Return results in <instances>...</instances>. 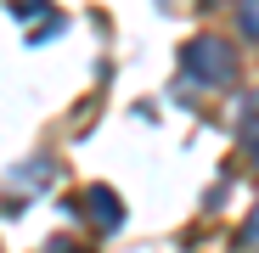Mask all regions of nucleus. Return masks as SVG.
I'll list each match as a JSON object with an SVG mask.
<instances>
[{
  "instance_id": "obj_5",
  "label": "nucleus",
  "mask_w": 259,
  "mask_h": 253,
  "mask_svg": "<svg viewBox=\"0 0 259 253\" xmlns=\"http://www.w3.org/2000/svg\"><path fill=\"white\" fill-rule=\"evenodd\" d=\"M248 236H259V214H253V225H248Z\"/></svg>"
},
{
  "instance_id": "obj_3",
  "label": "nucleus",
  "mask_w": 259,
  "mask_h": 253,
  "mask_svg": "<svg viewBox=\"0 0 259 253\" xmlns=\"http://www.w3.org/2000/svg\"><path fill=\"white\" fill-rule=\"evenodd\" d=\"M237 23H242V34H253V39H259V0H242Z\"/></svg>"
},
{
  "instance_id": "obj_1",
  "label": "nucleus",
  "mask_w": 259,
  "mask_h": 253,
  "mask_svg": "<svg viewBox=\"0 0 259 253\" xmlns=\"http://www.w3.org/2000/svg\"><path fill=\"white\" fill-rule=\"evenodd\" d=\"M231 39H214V34H203V39H192L186 45V73L197 79V84H231Z\"/></svg>"
},
{
  "instance_id": "obj_4",
  "label": "nucleus",
  "mask_w": 259,
  "mask_h": 253,
  "mask_svg": "<svg viewBox=\"0 0 259 253\" xmlns=\"http://www.w3.org/2000/svg\"><path fill=\"white\" fill-rule=\"evenodd\" d=\"M248 113H259V96H253V102H248ZM242 141H248V146H253V141H259V124H242Z\"/></svg>"
},
{
  "instance_id": "obj_2",
  "label": "nucleus",
  "mask_w": 259,
  "mask_h": 253,
  "mask_svg": "<svg viewBox=\"0 0 259 253\" xmlns=\"http://www.w3.org/2000/svg\"><path fill=\"white\" fill-rule=\"evenodd\" d=\"M84 203H91V214H96L102 231H113V225L124 220V208H118V197H113L107 186H91V197H84Z\"/></svg>"
}]
</instances>
